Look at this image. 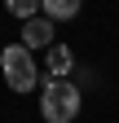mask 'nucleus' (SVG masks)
<instances>
[{"instance_id":"obj_1","label":"nucleus","mask_w":119,"mask_h":123,"mask_svg":"<svg viewBox=\"0 0 119 123\" xmlns=\"http://www.w3.org/2000/svg\"><path fill=\"white\" fill-rule=\"evenodd\" d=\"M84 110V92L71 79H44L40 88V114L44 123H75Z\"/></svg>"},{"instance_id":"obj_2","label":"nucleus","mask_w":119,"mask_h":123,"mask_svg":"<svg viewBox=\"0 0 119 123\" xmlns=\"http://www.w3.org/2000/svg\"><path fill=\"white\" fill-rule=\"evenodd\" d=\"M0 75L13 92H31L40 84V70H35V57L26 44H5L0 49Z\"/></svg>"},{"instance_id":"obj_3","label":"nucleus","mask_w":119,"mask_h":123,"mask_svg":"<svg viewBox=\"0 0 119 123\" xmlns=\"http://www.w3.org/2000/svg\"><path fill=\"white\" fill-rule=\"evenodd\" d=\"M53 18H44V13H31V18H22V40L18 44H26V49H49V44H53Z\"/></svg>"},{"instance_id":"obj_4","label":"nucleus","mask_w":119,"mask_h":123,"mask_svg":"<svg viewBox=\"0 0 119 123\" xmlns=\"http://www.w3.org/2000/svg\"><path fill=\"white\" fill-rule=\"evenodd\" d=\"M44 66H49V79H66L71 70H75V53H71V44H49L44 49Z\"/></svg>"},{"instance_id":"obj_5","label":"nucleus","mask_w":119,"mask_h":123,"mask_svg":"<svg viewBox=\"0 0 119 123\" xmlns=\"http://www.w3.org/2000/svg\"><path fill=\"white\" fill-rule=\"evenodd\" d=\"M79 9H84V0H40V13L53 22H71Z\"/></svg>"},{"instance_id":"obj_6","label":"nucleus","mask_w":119,"mask_h":123,"mask_svg":"<svg viewBox=\"0 0 119 123\" xmlns=\"http://www.w3.org/2000/svg\"><path fill=\"white\" fill-rule=\"evenodd\" d=\"M5 9L13 18H31V13H40V0H5Z\"/></svg>"}]
</instances>
